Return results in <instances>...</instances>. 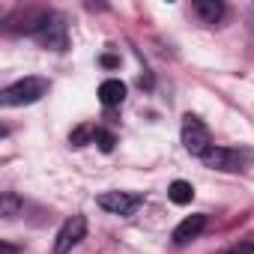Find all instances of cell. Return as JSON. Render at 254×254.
<instances>
[{"instance_id": "4fadbf2b", "label": "cell", "mask_w": 254, "mask_h": 254, "mask_svg": "<svg viewBox=\"0 0 254 254\" xmlns=\"http://www.w3.org/2000/svg\"><path fill=\"white\" fill-rule=\"evenodd\" d=\"M96 144H99L102 153H111V150H114V135L105 132V129H99V132H96Z\"/></svg>"}, {"instance_id": "5b68a950", "label": "cell", "mask_w": 254, "mask_h": 254, "mask_svg": "<svg viewBox=\"0 0 254 254\" xmlns=\"http://www.w3.org/2000/svg\"><path fill=\"white\" fill-rule=\"evenodd\" d=\"M141 203H144V197L138 191H105V194H99V206L114 212V215H132Z\"/></svg>"}, {"instance_id": "8992f818", "label": "cell", "mask_w": 254, "mask_h": 254, "mask_svg": "<svg viewBox=\"0 0 254 254\" xmlns=\"http://www.w3.org/2000/svg\"><path fill=\"white\" fill-rule=\"evenodd\" d=\"M33 33L39 36L42 45H48V48H54V51H63V48H66V27H63L60 18H45L42 24L33 27Z\"/></svg>"}, {"instance_id": "9c48e42d", "label": "cell", "mask_w": 254, "mask_h": 254, "mask_svg": "<svg viewBox=\"0 0 254 254\" xmlns=\"http://www.w3.org/2000/svg\"><path fill=\"white\" fill-rule=\"evenodd\" d=\"M194 12H197L206 24H215V21L224 15V6L218 3V0H197V3H194Z\"/></svg>"}, {"instance_id": "277c9868", "label": "cell", "mask_w": 254, "mask_h": 254, "mask_svg": "<svg viewBox=\"0 0 254 254\" xmlns=\"http://www.w3.org/2000/svg\"><path fill=\"white\" fill-rule=\"evenodd\" d=\"M87 233V218L84 215H72L63 221V227L57 230V239H54V254H69Z\"/></svg>"}, {"instance_id": "2e32d148", "label": "cell", "mask_w": 254, "mask_h": 254, "mask_svg": "<svg viewBox=\"0 0 254 254\" xmlns=\"http://www.w3.org/2000/svg\"><path fill=\"white\" fill-rule=\"evenodd\" d=\"M0 251H3V254H18V251H15L12 245H3V248H0Z\"/></svg>"}, {"instance_id": "9a60e30c", "label": "cell", "mask_w": 254, "mask_h": 254, "mask_svg": "<svg viewBox=\"0 0 254 254\" xmlns=\"http://www.w3.org/2000/svg\"><path fill=\"white\" fill-rule=\"evenodd\" d=\"M102 63H105V66H117V57H111V54H105V57H102Z\"/></svg>"}, {"instance_id": "5bb4252c", "label": "cell", "mask_w": 254, "mask_h": 254, "mask_svg": "<svg viewBox=\"0 0 254 254\" xmlns=\"http://www.w3.org/2000/svg\"><path fill=\"white\" fill-rule=\"evenodd\" d=\"M227 254H254V242H242V245H236V248H230Z\"/></svg>"}, {"instance_id": "3957f363", "label": "cell", "mask_w": 254, "mask_h": 254, "mask_svg": "<svg viewBox=\"0 0 254 254\" xmlns=\"http://www.w3.org/2000/svg\"><path fill=\"white\" fill-rule=\"evenodd\" d=\"M200 159H203V165H206V168H212V171H224V174H236V171H242V168H245V162H248V156H245L242 150L218 147V144H212Z\"/></svg>"}, {"instance_id": "7a4b0ae2", "label": "cell", "mask_w": 254, "mask_h": 254, "mask_svg": "<svg viewBox=\"0 0 254 254\" xmlns=\"http://www.w3.org/2000/svg\"><path fill=\"white\" fill-rule=\"evenodd\" d=\"M183 147L191 153V156H203L209 147H212V138H209V129L206 123L194 114H186L183 117Z\"/></svg>"}, {"instance_id": "52a82bcc", "label": "cell", "mask_w": 254, "mask_h": 254, "mask_svg": "<svg viewBox=\"0 0 254 254\" xmlns=\"http://www.w3.org/2000/svg\"><path fill=\"white\" fill-rule=\"evenodd\" d=\"M203 227H206V215H200V212H197V215H186V218L177 224V230H174V242H180V245H183V242H191Z\"/></svg>"}, {"instance_id": "8fae6325", "label": "cell", "mask_w": 254, "mask_h": 254, "mask_svg": "<svg viewBox=\"0 0 254 254\" xmlns=\"http://www.w3.org/2000/svg\"><path fill=\"white\" fill-rule=\"evenodd\" d=\"M96 132H99L96 126H78L69 141H72V147H84L87 141H96Z\"/></svg>"}, {"instance_id": "30bf717a", "label": "cell", "mask_w": 254, "mask_h": 254, "mask_svg": "<svg viewBox=\"0 0 254 254\" xmlns=\"http://www.w3.org/2000/svg\"><path fill=\"white\" fill-rule=\"evenodd\" d=\"M168 197H171L177 206H186V203H191V197H194V186L186 183V180H177V183H171Z\"/></svg>"}, {"instance_id": "ba28073f", "label": "cell", "mask_w": 254, "mask_h": 254, "mask_svg": "<svg viewBox=\"0 0 254 254\" xmlns=\"http://www.w3.org/2000/svg\"><path fill=\"white\" fill-rule=\"evenodd\" d=\"M123 99H126V84H123V81H117V78L102 81V87H99V102H102L105 108H117V105H123Z\"/></svg>"}, {"instance_id": "7c38bea8", "label": "cell", "mask_w": 254, "mask_h": 254, "mask_svg": "<svg viewBox=\"0 0 254 254\" xmlns=\"http://www.w3.org/2000/svg\"><path fill=\"white\" fill-rule=\"evenodd\" d=\"M18 206H21V200H18V194H12V191H6V194H3V209H0V212H3V218H12V215L18 212Z\"/></svg>"}, {"instance_id": "6da1fadb", "label": "cell", "mask_w": 254, "mask_h": 254, "mask_svg": "<svg viewBox=\"0 0 254 254\" xmlns=\"http://www.w3.org/2000/svg\"><path fill=\"white\" fill-rule=\"evenodd\" d=\"M48 93V81L45 78H21L9 87L0 90V105L3 108H21V105H33Z\"/></svg>"}]
</instances>
